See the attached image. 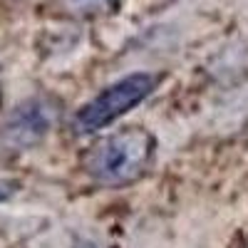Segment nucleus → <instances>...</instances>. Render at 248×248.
Masks as SVG:
<instances>
[{
    "mask_svg": "<svg viewBox=\"0 0 248 248\" xmlns=\"http://www.w3.org/2000/svg\"><path fill=\"white\" fill-rule=\"evenodd\" d=\"M154 156V137L147 129L127 127L102 137L85 154V171L105 186H122L137 181L149 169Z\"/></svg>",
    "mask_w": 248,
    "mask_h": 248,
    "instance_id": "nucleus-1",
    "label": "nucleus"
},
{
    "mask_svg": "<svg viewBox=\"0 0 248 248\" xmlns=\"http://www.w3.org/2000/svg\"><path fill=\"white\" fill-rule=\"evenodd\" d=\"M156 87V75L149 72H132L112 85H107L99 94H94L87 105H82L75 114L72 127L77 134H92L99 129H107L112 122L124 117L134 109L139 102H144Z\"/></svg>",
    "mask_w": 248,
    "mask_h": 248,
    "instance_id": "nucleus-2",
    "label": "nucleus"
},
{
    "mask_svg": "<svg viewBox=\"0 0 248 248\" xmlns=\"http://www.w3.org/2000/svg\"><path fill=\"white\" fill-rule=\"evenodd\" d=\"M57 119V105L47 97H30L10 109L0 127V144L8 152H28L43 141Z\"/></svg>",
    "mask_w": 248,
    "mask_h": 248,
    "instance_id": "nucleus-3",
    "label": "nucleus"
},
{
    "mask_svg": "<svg viewBox=\"0 0 248 248\" xmlns=\"http://www.w3.org/2000/svg\"><path fill=\"white\" fill-rule=\"evenodd\" d=\"M119 0H67V5L75 13H107L117 8Z\"/></svg>",
    "mask_w": 248,
    "mask_h": 248,
    "instance_id": "nucleus-4",
    "label": "nucleus"
},
{
    "mask_svg": "<svg viewBox=\"0 0 248 248\" xmlns=\"http://www.w3.org/2000/svg\"><path fill=\"white\" fill-rule=\"evenodd\" d=\"M17 191V181H0V203L8 201Z\"/></svg>",
    "mask_w": 248,
    "mask_h": 248,
    "instance_id": "nucleus-5",
    "label": "nucleus"
}]
</instances>
